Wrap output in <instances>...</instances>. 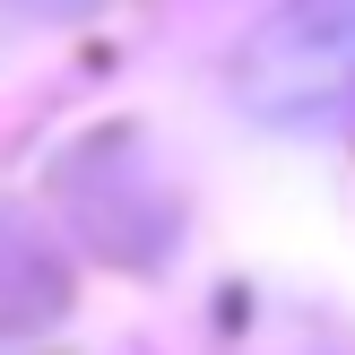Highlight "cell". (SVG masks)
<instances>
[{
    "label": "cell",
    "instance_id": "cell-1",
    "mask_svg": "<svg viewBox=\"0 0 355 355\" xmlns=\"http://www.w3.org/2000/svg\"><path fill=\"white\" fill-rule=\"evenodd\" d=\"M234 96L260 121L355 113V0H277L234 61Z\"/></svg>",
    "mask_w": 355,
    "mask_h": 355
}]
</instances>
